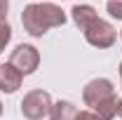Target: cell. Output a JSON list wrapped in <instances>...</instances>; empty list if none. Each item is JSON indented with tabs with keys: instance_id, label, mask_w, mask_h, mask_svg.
Wrapping results in <instances>:
<instances>
[{
	"instance_id": "6da1fadb",
	"label": "cell",
	"mask_w": 122,
	"mask_h": 120,
	"mask_svg": "<svg viewBox=\"0 0 122 120\" xmlns=\"http://www.w3.org/2000/svg\"><path fill=\"white\" fill-rule=\"evenodd\" d=\"M24 31L33 38H42L49 28L66 24V12L54 2H30L21 12Z\"/></svg>"
},
{
	"instance_id": "7a4b0ae2",
	"label": "cell",
	"mask_w": 122,
	"mask_h": 120,
	"mask_svg": "<svg viewBox=\"0 0 122 120\" xmlns=\"http://www.w3.org/2000/svg\"><path fill=\"white\" fill-rule=\"evenodd\" d=\"M113 99H117V97H115V87H113V82L108 78H94L82 90V101H85V106H89L92 111L101 108L103 104L113 101Z\"/></svg>"
},
{
	"instance_id": "3957f363",
	"label": "cell",
	"mask_w": 122,
	"mask_h": 120,
	"mask_svg": "<svg viewBox=\"0 0 122 120\" xmlns=\"http://www.w3.org/2000/svg\"><path fill=\"white\" fill-rule=\"evenodd\" d=\"M52 111V97L45 90H30L21 99V113L28 120H42Z\"/></svg>"
},
{
	"instance_id": "277c9868",
	"label": "cell",
	"mask_w": 122,
	"mask_h": 120,
	"mask_svg": "<svg viewBox=\"0 0 122 120\" xmlns=\"http://www.w3.org/2000/svg\"><path fill=\"white\" fill-rule=\"evenodd\" d=\"M82 33H85V40H87L89 45L99 47V49H108V47L115 45V40H117L115 28L108 24L106 19H101V16H96Z\"/></svg>"
},
{
	"instance_id": "5b68a950",
	"label": "cell",
	"mask_w": 122,
	"mask_h": 120,
	"mask_svg": "<svg viewBox=\"0 0 122 120\" xmlns=\"http://www.w3.org/2000/svg\"><path fill=\"white\" fill-rule=\"evenodd\" d=\"M10 64H12L21 75H30V73H35L38 66H40V52H38L33 45L21 43V45H16L14 49H12Z\"/></svg>"
},
{
	"instance_id": "8992f818",
	"label": "cell",
	"mask_w": 122,
	"mask_h": 120,
	"mask_svg": "<svg viewBox=\"0 0 122 120\" xmlns=\"http://www.w3.org/2000/svg\"><path fill=\"white\" fill-rule=\"evenodd\" d=\"M24 82V75L16 71L12 64H0V92L14 94Z\"/></svg>"
},
{
	"instance_id": "52a82bcc",
	"label": "cell",
	"mask_w": 122,
	"mask_h": 120,
	"mask_svg": "<svg viewBox=\"0 0 122 120\" xmlns=\"http://www.w3.org/2000/svg\"><path fill=\"white\" fill-rule=\"evenodd\" d=\"M71 16H73V21H75V26L80 31H85L87 26H89L92 21L96 19V10L92 7V5H75L73 10H71Z\"/></svg>"
},
{
	"instance_id": "ba28073f",
	"label": "cell",
	"mask_w": 122,
	"mask_h": 120,
	"mask_svg": "<svg viewBox=\"0 0 122 120\" xmlns=\"http://www.w3.org/2000/svg\"><path fill=\"white\" fill-rule=\"evenodd\" d=\"M77 108L73 101H56L52 104V111H49V120H75Z\"/></svg>"
},
{
	"instance_id": "9c48e42d",
	"label": "cell",
	"mask_w": 122,
	"mask_h": 120,
	"mask_svg": "<svg viewBox=\"0 0 122 120\" xmlns=\"http://www.w3.org/2000/svg\"><path fill=\"white\" fill-rule=\"evenodd\" d=\"M10 40H12V26L7 21H0V52L10 45Z\"/></svg>"
},
{
	"instance_id": "30bf717a",
	"label": "cell",
	"mask_w": 122,
	"mask_h": 120,
	"mask_svg": "<svg viewBox=\"0 0 122 120\" xmlns=\"http://www.w3.org/2000/svg\"><path fill=\"white\" fill-rule=\"evenodd\" d=\"M106 10H108V14L113 16V19H120L122 21V0H108Z\"/></svg>"
},
{
	"instance_id": "8fae6325",
	"label": "cell",
	"mask_w": 122,
	"mask_h": 120,
	"mask_svg": "<svg viewBox=\"0 0 122 120\" xmlns=\"http://www.w3.org/2000/svg\"><path fill=\"white\" fill-rule=\"evenodd\" d=\"M75 120H99V115H96L94 111H77Z\"/></svg>"
},
{
	"instance_id": "7c38bea8",
	"label": "cell",
	"mask_w": 122,
	"mask_h": 120,
	"mask_svg": "<svg viewBox=\"0 0 122 120\" xmlns=\"http://www.w3.org/2000/svg\"><path fill=\"white\" fill-rule=\"evenodd\" d=\"M7 10H10V0H0V21H5Z\"/></svg>"
},
{
	"instance_id": "4fadbf2b",
	"label": "cell",
	"mask_w": 122,
	"mask_h": 120,
	"mask_svg": "<svg viewBox=\"0 0 122 120\" xmlns=\"http://www.w3.org/2000/svg\"><path fill=\"white\" fill-rule=\"evenodd\" d=\"M117 115L122 118V99H120V104H117Z\"/></svg>"
},
{
	"instance_id": "5bb4252c",
	"label": "cell",
	"mask_w": 122,
	"mask_h": 120,
	"mask_svg": "<svg viewBox=\"0 0 122 120\" xmlns=\"http://www.w3.org/2000/svg\"><path fill=\"white\" fill-rule=\"evenodd\" d=\"M120 82H122V61H120Z\"/></svg>"
},
{
	"instance_id": "9a60e30c",
	"label": "cell",
	"mask_w": 122,
	"mask_h": 120,
	"mask_svg": "<svg viewBox=\"0 0 122 120\" xmlns=\"http://www.w3.org/2000/svg\"><path fill=\"white\" fill-rule=\"evenodd\" d=\"M0 115H2V101H0Z\"/></svg>"
},
{
	"instance_id": "2e32d148",
	"label": "cell",
	"mask_w": 122,
	"mask_h": 120,
	"mask_svg": "<svg viewBox=\"0 0 122 120\" xmlns=\"http://www.w3.org/2000/svg\"><path fill=\"white\" fill-rule=\"evenodd\" d=\"M120 38H122V31H120Z\"/></svg>"
}]
</instances>
